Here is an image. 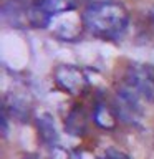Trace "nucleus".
I'll use <instances>...</instances> for the list:
<instances>
[{"instance_id": "nucleus-12", "label": "nucleus", "mask_w": 154, "mask_h": 159, "mask_svg": "<svg viewBox=\"0 0 154 159\" xmlns=\"http://www.w3.org/2000/svg\"><path fill=\"white\" fill-rule=\"evenodd\" d=\"M104 159H129V157L124 152H121V151L109 149V151H106V154H104Z\"/></svg>"}, {"instance_id": "nucleus-6", "label": "nucleus", "mask_w": 154, "mask_h": 159, "mask_svg": "<svg viewBox=\"0 0 154 159\" xmlns=\"http://www.w3.org/2000/svg\"><path fill=\"white\" fill-rule=\"evenodd\" d=\"M37 129H38V136L42 139L43 144H47L50 148H55L58 143V131L55 126L53 116L48 113H43L37 118Z\"/></svg>"}, {"instance_id": "nucleus-8", "label": "nucleus", "mask_w": 154, "mask_h": 159, "mask_svg": "<svg viewBox=\"0 0 154 159\" xmlns=\"http://www.w3.org/2000/svg\"><path fill=\"white\" fill-rule=\"evenodd\" d=\"M93 119H94V123L103 129H114L118 124V114L104 103H98L96 106H94Z\"/></svg>"}, {"instance_id": "nucleus-11", "label": "nucleus", "mask_w": 154, "mask_h": 159, "mask_svg": "<svg viewBox=\"0 0 154 159\" xmlns=\"http://www.w3.org/2000/svg\"><path fill=\"white\" fill-rule=\"evenodd\" d=\"M48 159H70V152L61 146H55L52 149V152H50Z\"/></svg>"}, {"instance_id": "nucleus-1", "label": "nucleus", "mask_w": 154, "mask_h": 159, "mask_svg": "<svg viewBox=\"0 0 154 159\" xmlns=\"http://www.w3.org/2000/svg\"><path fill=\"white\" fill-rule=\"evenodd\" d=\"M81 18L84 28L93 35L101 38H116L126 30L129 13L123 3L108 0L88 5Z\"/></svg>"}, {"instance_id": "nucleus-14", "label": "nucleus", "mask_w": 154, "mask_h": 159, "mask_svg": "<svg viewBox=\"0 0 154 159\" xmlns=\"http://www.w3.org/2000/svg\"><path fill=\"white\" fill-rule=\"evenodd\" d=\"M22 159H38V157H37V156H33V154H25Z\"/></svg>"}, {"instance_id": "nucleus-3", "label": "nucleus", "mask_w": 154, "mask_h": 159, "mask_svg": "<svg viewBox=\"0 0 154 159\" xmlns=\"http://www.w3.org/2000/svg\"><path fill=\"white\" fill-rule=\"evenodd\" d=\"M53 78L57 86L70 94H81L88 86V78L84 71L73 65H60L55 70Z\"/></svg>"}, {"instance_id": "nucleus-5", "label": "nucleus", "mask_w": 154, "mask_h": 159, "mask_svg": "<svg viewBox=\"0 0 154 159\" xmlns=\"http://www.w3.org/2000/svg\"><path fill=\"white\" fill-rule=\"evenodd\" d=\"M30 5L32 2L25 0H8L2 5L0 17L10 27L27 28L30 27Z\"/></svg>"}, {"instance_id": "nucleus-7", "label": "nucleus", "mask_w": 154, "mask_h": 159, "mask_svg": "<svg viewBox=\"0 0 154 159\" xmlns=\"http://www.w3.org/2000/svg\"><path fill=\"white\" fill-rule=\"evenodd\" d=\"M5 111H7L12 118L18 119V121H28V116H30V106L28 103L25 101L23 98L17 96V94H10V96L5 99V104H3Z\"/></svg>"}, {"instance_id": "nucleus-2", "label": "nucleus", "mask_w": 154, "mask_h": 159, "mask_svg": "<svg viewBox=\"0 0 154 159\" xmlns=\"http://www.w3.org/2000/svg\"><path fill=\"white\" fill-rule=\"evenodd\" d=\"M126 84L141 98L154 104V68L149 65H131L128 70Z\"/></svg>"}, {"instance_id": "nucleus-4", "label": "nucleus", "mask_w": 154, "mask_h": 159, "mask_svg": "<svg viewBox=\"0 0 154 159\" xmlns=\"http://www.w3.org/2000/svg\"><path fill=\"white\" fill-rule=\"evenodd\" d=\"M139 94L131 86L124 84L118 91L116 106H118V119H123L124 123L136 124L143 116V108L139 103Z\"/></svg>"}, {"instance_id": "nucleus-10", "label": "nucleus", "mask_w": 154, "mask_h": 159, "mask_svg": "<svg viewBox=\"0 0 154 159\" xmlns=\"http://www.w3.org/2000/svg\"><path fill=\"white\" fill-rule=\"evenodd\" d=\"M65 128L73 136H81L84 133V129H86V116H84V111L79 106H75L68 113L66 121H65Z\"/></svg>"}, {"instance_id": "nucleus-15", "label": "nucleus", "mask_w": 154, "mask_h": 159, "mask_svg": "<svg viewBox=\"0 0 154 159\" xmlns=\"http://www.w3.org/2000/svg\"><path fill=\"white\" fill-rule=\"evenodd\" d=\"M86 2H89V5H91V3H101V2H108V0H86Z\"/></svg>"}, {"instance_id": "nucleus-13", "label": "nucleus", "mask_w": 154, "mask_h": 159, "mask_svg": "<svg viewBox=\"0 0 154 159\" xmlns=\"http://www.w3.org/2000/svg\"><path fill=\"white\" fill-rule=\"evenodd\" d=\"M2 133L3 136H7L8 133V113L5 111V108H2Z\"/></svg>"}, {"instance_id": "nucleus-9", "label": "nucleus", "mask_w": 154, "mask_h": 159, "mask_svg": "<svg viewBox=\"0 0 154 159\" xmlns=\"http://www.w3.org/2000/svg\"><path fill=\"white\" fill-rule=\"evenodd\" d=\"M38 2L50 17L70 13L76 10V7L79 5V0H38Z\"/></svg>"}]
</instances>
